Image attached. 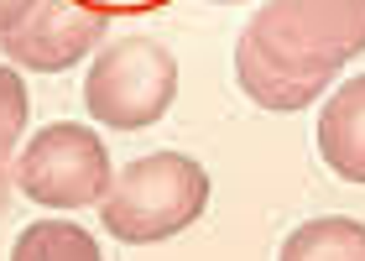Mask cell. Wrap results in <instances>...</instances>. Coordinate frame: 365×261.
I'll return each mask as SVG.
<instances>
[{
	"label": "cell",
	"instance_id": "1",
	"mask_svg": "<svg viewBox=\"0 0 365 261\" xmlns=\"http://www.w3.org/2000/svg\"><path fill=\"white\" fill-rule=\"evenodd\" d=\"M240 42L277 73L329 89V78L365 53V0H267Z\"/></svg>",
	"mask_w": 365,
	"mask_h": 261
},
{
	"label": "cell",
	"instance_id": "2",
	"mask_svg": "<svg viewBox=\"0 0 365 261\" xmlns=\"http://www.w3.org/2000/svg\"><path fill=\"white\" fill-rule=\"evenodd\" d=\"M209 209V173L182 152H152L115 173L99 199V225L125 246H157Z\"/></svg>",
	"mask_w": 365,
	"mask_h": 261
},
{
	"label": "cell",
	"instance_id": "3",
	"mask_svg": "<svg viewBox=\"0 0 365 261\" xmlns=\"http://www.w3.org/2000/svg\"><path fill=\"white\" fill-rule=\"evenodd\" d=\"M178 100V58L157 37L105 42L84 73V105L110 130H146Z\"/></svg>",
	"mask_w": 365,
	"mask_h": 261
},
{
	"label": "cell",
	"instance_id": "4",
	"mask_svg": "<svg viewBox=\"0 0 365 261\" xmlns=\"http://www.w3.org/2000/svg\"><path fill=\"white\" fill-rule=\"evenodd\" d=\"M115 162L99 141V130L53 121L31 130L21 157H16V188L42 209H89L110 193Z\"/></svg>",
	"mask_w": 365,
	"mask_h": 261
},
{
	"label": "cell",
	"instance_id": "5",
	"mask_svg": "<svg viewBox=\"0 0 365 261\" xmlns=\"http://www.w3.org/2000/svg\"><path fill=\"white\" fill-rule=\"evenodd\" d=\"M105 37H110V16L78 6V0H37L31 16L0 47H6V58L16 68L63 73L78 58H89L94 47H105Z\"/></svg>",
	"mask_w": 365,
	"mask_h": 261
},
{
	"label": "cell",
	"instance_id": "6",
	"mask_svg": "<svg viewBox=\"0 0 365 261\" xmlns=\"http://www.w3.org/2000/svg\"><path fill=\"white\" fill-rule=\"evenodd\" d=\"M319 157L344 183H365V73L339 84L319 110Z\"/></svg>",
	"mask_w": 365,
	"mask_h": 261
},
{
	"label": "cell",
	"instance_id": "7",
	"mask_svg": "<svg viewBox=\"0 0 365 261\" xmlns=\"http://www.w3.org/2000/svg\"><path fill=\"white\" fill-rule=\"evenodd\" d=\"M277 261H365V225L344 215H319L282 240Z\"/></svg>",
	"mask_w": 365,
	"mask_h": 261
},
{
	"label": "cell",
	"instance_id": "8",
	"mask_svg": "<svg viewBox=\"0 0 365 261\" xmlns=\"http://www.w3.org/2000/svg\"><path fill=\"white\" fill-rule=\"evenodd\" d=\"M235 78L245 89V100L261 105V110H282V116H292V110H308L313 100H324L319 84H297V78L277 73L272 63H261L245 42H235Z\"/></svg>",
	"mask_w": 365,
	"mask_h": 261
},
{
	"label": "cell",
	"instance_id": "9",
	"mask_svg": "<svg viewBox=\"0 0 365 261\" xmlns=\"http://www.w3.org/2000/svg\"><path fill=\"white\" fill-rule=\"evenodd\" d=\"M11 261H105L94 235L73 220H37L16 235Z\"/></svg>",
	"mask_w": 365,
	"mask_h": 261
},
{
	"label": "cell",
	"instance_id": "10",
	"mask_svg": "<svg viewBox=\"0 0 365 261\" xmlns=\"http://www.w3.org/2000/svg\"><path fill=\"white\" fill-rule=\"evenodd\" d=\"M26 146V84L21 73L0 63V215L16 188V157Z\"/></svg>",
	"mask_w": 365,
	"mask_h": 261
},
{
	"label": "cell",
	"instance_id": "11",
	"mask_svg": "<svg viewBox=\"0 0 365 261\" xmlns=\"http://www.w3.org/2000/svg\"><path fill=\"white\" fill-rule=\"evenodd\" d=\"M78 6H89L99 16H146V11H162V6H173V0H78Z\"/></svg>",
	"mask_w": 365,
	"mask_h": 261
},
{
	"label": "cell",
	"instance_id": "12",
	"mask_svg": "<svg viewBox=\"0 0 365 261\" xmlns=\"http://www.w3.org/2000/svg\"><path fill=\"white\" fill-rule=\"evenodd\" d=\"M31 6H37V0H0V42H6L11 31L31 16Z\"/></svg>",
	"mask_w": 365,
	"mask_h": 261
}]
</instances>
